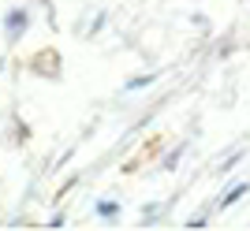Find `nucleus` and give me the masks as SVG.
Listing matches in <instances>:
<instances>
[{"instance_id":"7ed1b4c3","label":"nucleus","mask_w":250,"mask_h":231,"mask_svg":"<svg viewBox=\"0 0 250 231\" xmlns=\"http://www.w3.org/2000/svg\"><path fill=\"white\" fill-rule=\"evenodd\" d=\"M30 22H34L30 8H11L8 15H4V41H8V45H19L22 34L30 30Z\"/></svg>"},{"instance_id":"0eeeda50","label":"nucleus","mask_w":250,"mask_h":231,"mask_svg":"<svg viewBox=\"0 0 250 231\" xmlns=\"http://www.w3.org/2000/svg\"><path fill=\"white\" fill-rule=\"evenodd\" d=\"M153 78H157V75H138V78H131V82H124V90H127V94H131V90H142V86H149V82H153Z\"/></svg>"},{"instance_id":"6e6552de","label":"nucleus","mask_w":250,"mask_h":231,"mask_svg":"<svg viewBox=\"0 0 250 231\" xmlns=\"http://www.w3.org/2000/svg\"><path fill=\"white\" fill-rule=\"evenodd\" d=\"M183 149H187V146H176V149H172V153L165 157V164H161V168H165V172H172V168H176V160L183 157Z\"/></svg>"},{"instance_id":"f257e3e1","label":"nucleus","mask_w":250,"mask_h":231,"mask_svg":"<svg viewBox=\"0 0 250 231\" xmlns=\"http://www.w3.org/2000/svg\"><path fill=\"white\" fill-rule=\"evenodd\" d=\"M26 71H34L38 78H60V75H63V53L56 49V45L34 49L30 60H26Z\"/></svg>"},{"instance_id":"39448f33","label":"nucleus","mask_w":250,"mask_h":231,"mask_svg":"<svg viewBox=\"0 0 250 231\" xmlns=\"http://www.w3.org/2000/svg\"><path fill=\"white\" fill-rule=\"evenodd\" d=\"M11 131H15V135H11V146H22V142L30 138V127H26V119H19V116L11 119Z\"/></svg>"},{"instance_id":"9d476101","label":"nucleus","mask_w":250,"mask_h":231,"mask_svg":"<svg viewBox=\"0 0 250 231\" xmlns=\"http://www.w3.org/2000/svg\"><path fill=\"white\" fill-rule=\"evenodd\" d=\"M187 228H206V212H198V216H190Z\"/></svg>"},{"instance_id":"1a4fd4ad","label":"nucleus","mask_w":250,"mask_h":231,"mask_svg":"<svg viewBox=\"0 0 250 231\" xmlns=\"http://www.w3.org/2000/svg\"><path fill=\"white\" fill-rule=\"evenodd\" d=\"M63 224H67V216H63V212H52V216H49V228H63Z\"/></svg>"},{"instance_id":"20e7f679","label":"nucleus","mask_w":250,"mask_h":231,"mask_svg":"<svg viewBox=\"0 0 250 231\" xmlns=\"http://www.w3.org/2000/svg\"><path fill=\"white\" fill-rule=\"evenodd\" d=\"M243 194H250V183H235V187H231L228 194L220 198V205H217V209H220V212H224V209H231V205H235V201H239Z\"/></svg>"},{"instance_id":"9b49d317","label":"nucleus","mask_w":250,"mask_h":231,"mask_svg":"<svg viewBox=\"0 0 250 231\" xmlns=\"http://www.w3.org/2000/svg\"><path fill=\"white\" fill-rule=\"evenodd\" d=\"M0 71H4V56H0Z\"/></svg>"},{"instance_id":"f03ea898","label":"nucleus","mask_w":250,"mask_h":231,"mask_svg":"<svg viewBox=\"0 0 250 231\" xmlns=\"http://www.w3.org/2000/svg\"><path fill=\"white\" fill-rule=\"evenodd\" d=\"M161 149H165V135H146V142L138 146V153L131 160L124 164V175H138V172L146 168L149 160H157L161 157Z\"/></svg>"},{"instance_id":"423d86ee","label":"nucleus","mask_w":250,"mask_h":231,"mask_svg":"<svg viewBox=\"0 0 250 231\" xmlns=\"http://www.w3.org/2000/svg\"><path fill=\"white\" fill-rule=\"evenodd\" d=\"M94 212L101 216V220H116V216H120V205H116V201H97Z\"/></svg>"}]
</instances>
